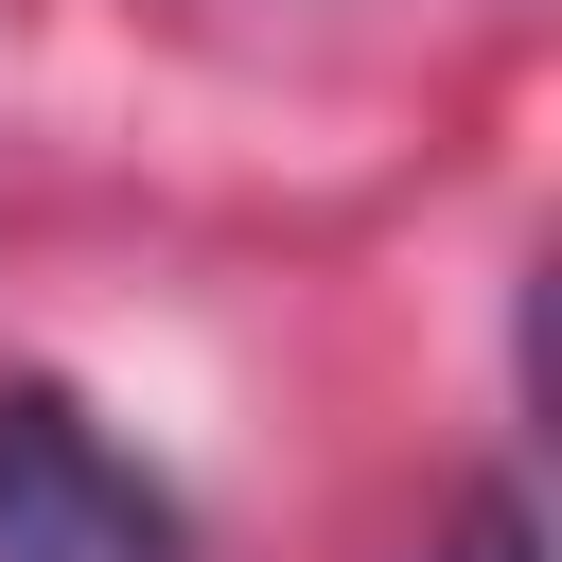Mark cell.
<instances>
[{
  "mask_svg": "<svg viewBox=\"0 0 562 562\" xmlns=\"http://www.w3.org/2000/svg\"><path fill=\"white\" fill-rule=\"evenodd\" d=\"M0 562H193V509L70 386H0Z\"/></svg>",
  "mask_w": 562,
  "mask_h": 562,
  "instance_id": "1",
  "label": "cell"
},
{
  "mask_svg": "<svg viewBox=\"0 0 562 562\" xmlns=\"http://www.w3.org/2000/svg\"><path fill=\"white\" fill-rule=\"evenodd\" d=\"M439 562H544V527H527V492L492 474V492H457V527H439Z\"/></svg>",
  "mask_w": 562,
  "mask_h": 562,
  "instance_id": "2",
  "label": "cell"
}]
</instances>
